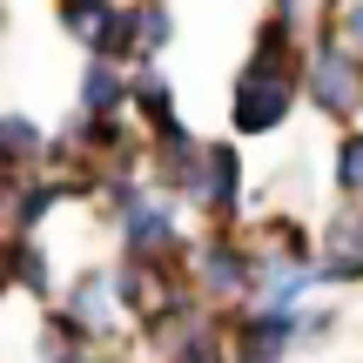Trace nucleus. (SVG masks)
I'll return each instance as SVG.
<instances>
[{
  "instance_id": "obj_1",
  "label": "nucleus",
  "mask_w": 363,
  "mask_h": 363,
  "mask_svg": "<svg viewBox=\"0 0 363 363\" xmlns=\"http://www.w3.org/2000/svg\"><path fill=\"white\" fill-rule=\"evenodd\" d=\"M283 108H289V74H283V67H269V61H256L242 74V88H235V128H242V135H262V128L283 121Z\"/></svg>"
},
{
  "instance_id": "obj_2",
  "label": "nucleus",
  "mask_w": 363,
  "mask_h": 363,
  "mask_svg": "<svg viewBox=\"0 0 363 363\" xmlns=\"http://www.w3.org/2000/svg\"><path fill=\"white\" fill-rule=\"evenodd\" d=\"M357 88H363V81H357V61L343 48H323V54H316V101H323V108H337V115H343V108H357Z\"/></svg>"
},
{
  "instance_id": "obj_3",
  "label": "nucleus",
  "mask_w": 363,
  "mask_h": 363,
  "mask_svg": "<svg viewBox=\"0 0 363 363\" xmlns=\"http://www.w3.org/2000/svg\"><path fill=\"white\" fill-rule=\"evenodd\" d=\"M121 208H128V249L135 256H155V249L169 242V208L142 202V195H128V189H121Z\"/></svg>"
},
{
  "instance_id": "obj_4",
  "label": "nucleus",
  "mask_w": 363,
  "mask_h": 363,
  "mask_svg": "<svg viewBox=\"0 0 363 363\" xmlns=\"http://www.w3.org/2000/svg\"><path fill=\"white\" fill-rule=\"evenodd\" d=\"M40 155V128L34 121H21V115H0V162H34Z\"/></svg>"
},
{
  "instance_id": "obj_5",
  "label": "nucleus",
  "mask_w": 363,
  "mask_h": 363,
  "mask_svg": "<svg viewBox=\"0 0 363 363\" xmlns=\"http://www.w3.org/2000/svg\"><path fill=\"white\" fill-rule=\"evenodd\" d=\"M202 276H208V289H222V296H235V289H242V256H235V249H208L202 256Z\"/></svg>"
},
{
  "instance_id": "obj_6",
  "label": "nucleus",
  "mask_w": 363,
  "mask_h": 363,
  "mask_svg": "<svg viewBox=\"0 0 363 363\" xmlns=\"http://www.w3.org/2000/svg\"><path fill=\"white\" fill-rule=\"evenodd\" d=\"M202 189H208L216 208L235 202V155H229V148H208V182H202Z\"/></svg>"
},
{
  "instance_id": "obj_7",
  "label": "nucleus",
  "mask_w": 363,
  "mask_h": 363,
  "mask_svg": "<svg viewBox=\"0 0 363 363\" xmlns=\"http://www.w3.org/2000/svg\"><path fill=\"white\" fill-rule=\"evenodd\" d=\"M108 310H115V283H81V296H74V323H108Z\"/></svg>"
},
{
  "instance_id": "obj_8",
  "label": "nucleus",
  "mask_w": 363,
  "mask_h": 363,
  "mask_svg": "<svg viewBox=\"0 0 363 363\" xmlns=\"http://www.w3.org/2000/svg\"><path fill=\"white\" fill-rule=\"evenodd\" d=\"M115 101H121V81H115V67H101V61H94V67H88V108L101 115V108H115Z\"/></svg>"
},
{
  "instance_id": "obj_9",
  "label": "nucleus",
  "mask_w": 363,
  "mask_h": 363,
  "mask_svg": "<svg viewBox=\"0 0 363 363\" xmlns=\"http://www.w3.org/2000/svg\"><path fill=\"white\" fill-rule=\"evenodd\" d=\"M128 40H135V48H162V40H169V13H162V7H142Z\"/></svg>"
},
{
  "instance_id": "obj_10",
  "label": "nucleus",
  "mask_w": 363,
  "mask_h": 363,
  "mask_svg": "<svg viewBox=\"0 0 363 363\" xmlns=\"http://www.w3.org/2000/svg\"><path fill=\"white\" fill-rule=\"evenodd\" d=\"M135 94H142V108H148L155 121H169V81H155V74H148V81H135Z\"/></svg>"
},
{
  "instance_id": "obj_11",
  "label": "nucleus",
  "mask_w": 363,
  "mask_h": 363,
  "mask_svg": "<svg viewBox=\"0 0 363 363\" xmlns=\"http://www.w3.org/2000/svg\"><path fill=\"white\" fill-rule=\"evenodd\" d=\"M337 182H343V189H363V135H357V142H343V169H337Z\"/></svg>"
},
{
  "instance_id": "obj_12",
  "label": "nucleus",
  "mask_w": 363,
  "mask_h": 363,
  "mask_svg": "<svg viewBox=\"0 0 363 363\" xmlns=\"http://www.w3.org/2000/svg\"><path fill=\"white\" fill-rule=\"evenodd\" d=\"M48 202H54V189H27L21 195V222H40V216H48Z\"/></svg>"
},
{
  "instance_id": "obj_13",
  "label": "nucleus",
  "mask_w": 363,
  "mask_h": 363,
  "mask_svg": "<svg viewBox=\"0 0 363 363\" xmlns=\"http://www.w3.org/2000/svg\"><path fill=\"white\" fill-rule=\"evenodd\" d=\"M7 276H13V249H0V289H7Z\"/></svg>"
},
{
  "instance_id": "obj_14",
  "label": "nucleus",
  "mask_w": 363,
  "mask_h": 363,
  "mask_svg": "<svg viewBox=\"0 0 363 363\" xmlns=\"http://www.w3.org/2000/svg\"><path fill=\"white\" fill-rule=\"evenodd\" d=\"M350 34H357V40H363V7H357V13H350Z\"/></svg>"
},
{
  "instance_id": "obj_15",
  "label": "nucleus",
  "mask_w": 363,
  "mask_h": 363,
  "mask_svg": "<svg viewBox=\"0 0 363 363\" xmlns=\"http://www.w3.org/2000/svg\"><path fill=\"white\" fill-rule=\"evenodd\" d=\"M67 7H108V0H67Z\"/></svg>"
},
{
  "instance_id": "obj_16",
  "label": "nucleus",
  "mask_w": 363,
  "mask_h": 363,
  "mask_svg": "<svg viewBox=\"0 0 363 363\" xmlns=\"http://www.w3.org/2000/svg\"><path fill=\"white\" fill-rule=\"evenodd\" d=\"M249 363H276V357H249Z\"/></svg>"
},
{
  "instance_id": "obj_17",
  "label": "nucleus",
  "mask_w": 363,
  "mask_h": 363,
  "mask_svg": "<svg viewBox=\"0 0 363 363\" xmlns=\"http://www.w3.org/2000/svg\"><path fill=\"white\" fill-rule=\"evenodd\" d=\"M61 363H81V357H61Z\"/></svg>"
}]
</instances>
